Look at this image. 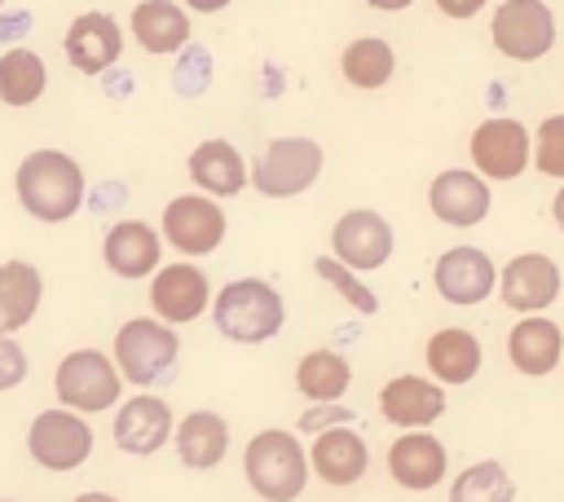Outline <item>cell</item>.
<instances>
[{
	"label": "cell",
	"mask_w": 564,
	"mask_h": 502,
	"mask_svg": "<svg viewBox=\"0 0 564 502\" xmlns=\"http://www.w3.org/2000/svg\"><path fill=\"white\" fill-rule=\"evenodd\" d=\"M423 357H427V370L436 374V383H471L476 370H480V343H476V335L463 330V326L436 330V335L427 339Z\"/></svg>",
	"instance_id": "4316f807"
},
{
	"label": "cell",
	"mask_w": 564,
	"mask_h": 502,
	"mask_svg": "<svg viewBox=\"0 0 564 502\" xmlns=\"http://www.w3.org/2000/svg\"><path fill=\"white\" fill-rule=\"evenodd\" d=\"M53 392L66 410L75 414H101L119 401L123 392V374L115 365V357L97 352V348H75L57 361V374H53Z\"/></svg>",
	"instance_id": "5b68a950"
},
{
	"label": "cell",
	"mask_w": 564,
	"mask_h": 502,
	"mask_svg": "<svg viewBox=\"0 0 564 502\" xmlns=\"http://www.w3.org/2000/svg\"><path fill=\"white\" fill-rule=\"evenodd\" d=\"M26 379V348L13 335H0V392L18 388Z\"/></svg>",
	"instance_id": "e575fe53"
},
{
	"label": "cell",
	"mask_w": 564,
	"mask_h": 502,
	"mask_svg": "<svg viewBox=\"0 0 564 502\" xmlns=\"http://www.w3.org/2000/svg\"><path fill=\"white\" fill-rule=\"evenodd\" d=\"M507 357H511V365L520 370V374H529V379H538V374H551L555 365H560V357H564V335H560V326L551 321V317H524V321H516L511 326V335H507Z\"/></svg>",
	"instance_id": "7402d4cb"
},
{
	"label": "cell",
	"mask_w": 564,
	"mask_h": 502,
	"mask_svg": "<svg viewBox=\"0 0 564 502\" xmlns=\"http://www.w3.org/2000/svg\"><path fill=\"white\" fill-rule=\"evenodd\" d=\"M379 414L392 423V427H405V432H423L427 423H436L445 414V392L441 383L432 379H419V374H397L379 388Z\"/></svg>",
	"instance_id": "2e32d148"
},
{
	"label": "cell",
	"mask_w": 564,
	"mask_h": 502,
	"mask_svg": "<svg viewBox=\"0 0 564 502\" xmlns=\"http://www.w3.org/2000/svg\"><path fill=\"white\" fill-rule=\"evenodd\" d=\"M313 269H317V277H322V282H330V286H335V291H339L357 313H366V317H370V313H379L375 291H370V286H361V282H357V273H352L348 264H339L335 255H317V260H313Z\"/></svg>",
	"instance_id": "1f68e13d"
},
{
	"label": "cell",
	"mask_w": 564,
	"mask_h": 502,
	"mask_svg": "<svg viewBox=\"0 0 564 502\" xmlns=\"http://www.w3.org/2000/svg\"><path fill=\"white\" fill-rule=\"evenodd\" d=\"M348 383H352V370H348V361H344L335 348H313V352H304L300 365H295V388H300L313 405L339 401V396L348 392Z\"/></svg>",
	"instance_id": "83f0119b"
},
{
	"label": "cell",
	"mask_w": 564,
	"mask_h": 502,
	"mask_svg": "<svg viewBox=\"0 0 564 502\" xmlns=\"http://www.w3.org/2000/svg\"><path fill=\"white\" fill-rule=\"evenodd\" d=\"M132 35L145 53H185L189 13L176 0H141L132 9Z\"/></svg>",
	"instance_id": "cb8c5ba5"
},
{
	"label": "cell",
	"mask_w": 564,
	"mask_h": 502,
	"mask_svg": "<svg viewBox=\"0 0 564 502\" xmlns=\"http://www.w3.org/2000/svg\"><path fill=\"white\" fill-rule=\"evenodd\" d=\"M101 255H106V269L137 282L145 273L159 269V233L145 225V220H119L106 229V242H101Z\"/></svg>",
	"instance_id": "44dd1931"
},
{
	"label": "cell",
	"mask_w": 564,
	"mask_h": 502,
	"mask_svg": "<svg viewBox=\"0 0 564 502\" xmlns=\"http://www.w3.org/2000/svg\"><path fill=\"white\" fill-rule=\"evenodd\" d=\"M308 462L317 471V480L344 489V484H357L370 467V449L366 440L352 432V427H330L322 436H313V449H308Z\"/></svg>",
	"instance_id": "ffe728a7"
},
{
	"label": "cell",
	"mask_w": 564,
	"mask_h": 502,
	"mask_svg": "<svg viewBox=\"0 0 564 502\" xmlns=\"http://www.w3.org/2000/svg\"><path fill=\"white\" fill-rule=\"evenodd\" d=\"M445 467H449V454H445V445H441L436 436H427V432H405V436H397V440L388 445V471H392V480H397L401 489H410V493L436 489L441 476H445Z\"/></svg>",
	"instance_id": "d6986e66"
},
{
	"label": "cell",
	"mask_w": 564,
	"mask_h": 502,
	"mask_svg": "<svg viewBox=\"0 0 564 502\" xmlns=\"http://www.w3.org/2000/svg\"><path fill=\"white\" fill-rule=\"evenodd\" d=\"M167 440H172V410H167V401H159L150 392H137L132 401L119 405V414H115V445L123 454L145 458V454H159Z\"/></svg>",
	"instance_id": "e0dca14e"
},
{
	"label": "cell",
	"mask_w": 564,
	"mask_h": 502,
	"mask_svg": "<svg viewBox=\"0 0 564 502\" xmlns=\"http://www.w3.org/2000/svg\"><path fill=\"white\" fill-rule=\"evenodd\" d=\"M330 251L352 273H370V269L388 264V255H392V225L370 207H352V211H344L335 220Z\"/></svg>",
	"instance_id": "9c48e42d"
},
{
	"label": "cell",
	"mask_w": 564,
	"mask_h": 502,
	"mask_svg": "<svg viewBox=\"0 0 564 502\" xmlns=\"http://www.w3.org/2000/svg\"><path fill=\"white\" fill-rule=\"evenodd\" d=\"M0 502H13V498H0Z\"/></svg>",
	"instance_id": "7bdbcfd3"
},
{
	"label": "cell",
	"mask_w": 564,
	"mask_h": 502,
	"mask_svg": "<svg viewBox=\"0 0 564 502\" xmlns=\"http://www.w3.org/2000/svg\"><path fill=\"white\" fill-rule=\"evenodd\" d=\"M189 181H194L198 189H207L212 198H229V194H238V189L247 185V163H242V154L234 150V141L207 137V141H198L194 154H189Z\"/></svg>",
	"instance_id": "603a6c76"
},
{
	"label": "cell",
	"mask_w": 564,
	"mask_h": 502,
	"mask_svg": "<svg viewBox=\"0 0 564 502\" xmlns=\"http://www.w3.org/2000/svg\"><path fill=\"white\" fill-rule=\"evenodd\" d=\"M533 163L542 176H560L564 181V114L542 119L538 137H533Z\"/></svg>",
	"instance_id": "d6a6232c"
},
{
	"label": "cell",
	"mask_w": 564,
	"mask_h": 502,
	"mask_svg": "<svg viewBox=\"0 0 564 502\" xmlns=\"http://www.w3.org/2000/svg\"><path fill=\"white\" fill-rule=\"evenodd\" d=\"M66 62L79 70V75H101L106 66L119 62V48H123V31L110 13H79L70 26H66Z\"/></svg>",
	"instance_id": "ac0fdd59"
},
{
	"label": "cell",
	"mask_w": 564,
	"mask_h": 502,
	"mask_svg": "<svg viewBox=\"0 0 564 502\" xmlns=\"http://www.w3.org/2000/svg\"><path fill=\"white\" fill-rule=\"evenodd\" d=\"M176 357H181V339L159 317H132V321H123L115 330V365L137 388L163 383L172 374Z\"/></svg>",
	"instance_id": "277c9868"
},
{
	"label": "cell",
	"mask_w": 564,
	"mask_h": 502,
	"mask_svg": "<svg viewBox=\"0 0 564 502\" xmlns=\"http://www.w3.org/2000/svg\"><path fill=\"white\" fill-rule=\"evenodd\" d=\"M551 216H555V225H560V229H564V189H560V194H555V203H551Z\"/></svg>",
	"instance_id": "b9f144b4"
},
{
	"label": "cell",
	"mask_w": 564,
	"mask_h": 502,
	"mask_svg": "<svg viewBox=\"0 0 564 502\" xmlns=\"http://www.w3.org/2000/svg\"><path fill=\"white\" fill-rule=\"evenodd\" d=\"M330 427H348V410L339 401H326V405H313L300 414V432H308V436H322Z\"/></svg>",
	"instance_id": "d590c367"
},
{
	"label": "cell",
	"mask_w": 564,
	"mask_h": 502,
	"mask_svg": "<svg viewBox=\"0 0 564 502\" xmlns=\"http://www.w3.org/2000/svg\"><path fill=\"white\" fill-rule=\"evenodd\" d=\"M163 238L181 255H212L225 238V211L203 194H181L163 207Z\"/></svg>",
	"instance_id": "30bf717a"
},
{
	"label": "cell",
	"mask_w": 564,
	"mask_h": 502,
	"mask_svg": "<svg viewBox=\"0 0 564 502\" xmlns=\"http://www.w3.org/2000/svg\"><path fill=\"white\" fill-rule=\"evenodd\" d=\"M212 317L216 330L234 343H264L282 330L286 321V304L282 295L264 282V277H234L216 291L212 299Z\"/></svg>",
	"instance_id": "3957f363"
},
{
	"label": "cell",
	"mask_w": 564,
	"mask_h": 502,
	"mask_svg": "<svg viewBox=\"0 0 564 502\" xmlns=\"http://www.w3.org/2000/svg\"><path fill=\"white\" fill-rule=\"evenodd\" d=\"M436 9H441L445 18H471V13L485 9V0H436Z\"/></svg>",
	"instance_id": "8d00e7d4"
},
{
	"label": "cell",
	"mask_w": 564,
	"mask_h": 502,
	"mask_svg": "<svg viewBox=\"0 0 564 502\" xmlns=\"http://www.w3.org/2000/svg\"><path fill=\"white\" fill-rule=\"evenodd\" d=\"M70 502H119L115 493H97V489H88V493H79V498H70Z\"/></svg>",
	"instance_id": "60d3db41"
},
{
	"label": "cell",
	"mask_w": 564,
	"mask_h": 502,
	"mask_svg": "<svg viewBox=\"0 0 564 502\" xmlns=\"http://www.w3.org/2000/svg\"><path fill=\"white\" fill-rule=\"evenodd\" d=\"M432 282H436L441 299L467 308V304H480L494 291L498 269L480 247H449V251H441V260L432 269Z\"/></svg>",
	"instance_id": "5bb4252c"
},
{
	"label": "cell",
	"mask_w": 564,
	"mask_h": 502,
	"mask_svg": "<svg viewBox=\"0 0 564 502\" xmlns=\"http://www.w3.org/2000/svg\"><path fill=\"white\" fill-rule=\"evenodd\" d=\"M427 207L441 225H454V229H467V225H480L489 216V185L480 172H467V167H449L432 181L427 189Z\"/></svg>",
	"instance_id": "4fadbf2b"
},
{
	"label": "cell",
	"mask_w": 564,
	"mask_h": 502,
	"mask_svg": "<svg viewBox=\"0 0 564 502\" xmlns=\"http://www.w3.org/2000/svg\"><path fill=\"white\" fill-rule=\"evenodd\" d=\"M26 454L44 471H75L93 454V427L75 410H66V405L40 410L31 418V427H26Z\"/></svg>",
	"instance_id": "52a82bcc"
},
{
	"label": "cell",
	"mask_w": 564,
	"mask_h": 502,
	"mask_svg": "<svg viewBox=\"0 0 564 502\" xmlns=\"http://www.w3.org/2000/svg\"><path fill=\"white\" fill-rule=\"evenodd\" d=\"M498 286H502L507 308L533 317V313H542V308L560 295V264H555L551 255H542V251H524V255H516V260L502 269Z\"/></svg>",
	"instance_id": "9a60e30c"
},
{
	"label": "cell",
	"mask_w": 564,
	"mask_h": 502,
	"mask_svg": "<svg viewBox=\"0 0 564 502\" xmlns=\"http://www.w3.org/2000/svg\"><path fill=\"white\" fill-rule=\"evenodd\" d=\"M516 498V484L507 476L502 462L485 458V462H471L467 471H458V480L449 484V502H511Z\"/></svg>",
	"instance_id": "4dcf8cb0"
},
{
	"label": "cell",
	"mask_w": 564,
	"mask_h": 502,
	"mask_svg": "<svg viewBox=\"0 0 564 502\" xmlns=\"http://www.w3.org/2000/svg\"><path fill=\"white\" fill-rule=\"evenodd\" d=\"M0 4H4V0H0Z\"/></svg>",
	"instance_id": "ee69618b"
},
{
	"label": "cell",
	"mask_w": 564,
	"mask_h": 502,
	"mask_svg": "<svg viewBox=\"0 0 564 502\" xmlns=\"http://www.w3.org/2000/svg\"><path fill=\"white\" fill-rule=\"evenodd\" d=\"M370 9H383V13H397V9H405V4H414V0H366Z\"/></svg>",
	"instance_id": "ab89813d"
},
{
	"label": "cell",
	"mask_w": 564,
	"mask_h": 502,
	"mask_svg": "<svg viewBox=\"0 0 564 502\" xmlns=\"http://www.w3.org/2000/svg\"><path fill=\"white\" fill-rule=\"evenodd\" d=\"M494 48L511 62H538L555 44V13L542 0H502L489 22Z\"/></svg>",
	"instance_id": "ba28073f"
},
{
	"label": "cell",
	"mask_w": 564,
	"mask_h": 502,
	"mask_svg": "<svg viewBox=\"0 0 564 502\" xmlns=\"http://www.w3.org/2000/svg\"><path fill=\"white\" fill-rule=\"evenodd\" d=\"M308 454L304 445L282 432V427H264L247 440L242 449V471H247V484L264 498V502H295L308 484Z\"/></svg>",
	"instance_id": "7a4b0ae2"
},
{
	"label": "cell",
	"mask_w": 564,
	"mask_h": 502,
	"mask_svg": "<svg viewBox=\"0 0 564 502\" xmlns=\"http://www.w3.org/2000/svg\"><path fill=\"white\" fill-rule=\"evenodd\" d=\"M322 176V145L308 137H278L260 150L251 167V185L264 198H295Z\"/></svg>",
	"instance_id": "8992f818"
},
{
	"label": "cell",
	"mask_w": 564,
	"mask_h": 502,
	"mask_svg": "<svg viewBox=\"0 0 564 502\" xmlns=\"http://www.w3.org/2000/svg\"><path fill=\"white\" fill-rule=\"evenodd\" d=\"M48 70L35 48H9L0 57V101L4 106H31L44 97Z\"/></svg>",
	"instance_id": "f546056e"
},
{
	"label": "cell",
	"mask_w": 564,
	"mask_h": 502,
	"mask_svg": "<svg viewBox=\"0 0 564 502\" xmlns=\"http://www.w3.org/2000/svg\"><path fill=\"white\" fill-rule=\"evenodd\" d=\"M189 9H198V13H216V9H225L229 0H185Z\"/></svg>",
	"instance_id": "f35d334b"
},
{
	"label": "cell",
	"mask_w": 564,
	"mask_h": 502,
	"mask_svg": "<svg viewBox=\"0 0 564 502\" xmlns=\"http://www.w3.org/2000/svg\"><path fill=\"white\" fill-rule=\"evenodd\" d=\"M150 304H154V317L167 321V326H181V321H194L207 304H212V286L203 277V269L176 260V264H163L150 282Z\"/></svg>",
	"instance_id": "7c38bea8"
},
{
	"label": "cell",
	"mask_w": 564,
	"mask_h": 502,
	"mask_svg": "<svg viewBox=\"0 0 564 502\" xmlns=\"http://www.w3.org/2000/svg\"><path fill=\"white\" fill-rule=\"evenodd\" d=\"M339 70H344V79L352 88H383L392 79V70H397L392 44L379 40V35H361L339 53Z\"/></svg>",
	"instance_id": "f1b7e54d"
},
{
	"label": "cell",
	"mask_w": 564,
	"mask_h": 502,
	"mask_svg": "<svg viewBox=\"0 0 564 502\" xmlns=\"http://www.w3.org/2000/svg\"><path fill=\"white\" fill-rule=\"evenodd\" d=\"M176 458L189 467V471H212L225 449H229V423L212 410H194L176 423Z\"/></svg>",
	"instance_id": "d4e9b609"
},
{
	"label": "cell",
	"mask_w": 564,
	"mask_h": 502,
	"mask_svg": "<svg viewBox=\"0 0 564 502\" xmlns=\"http://www.w3.org/2000/svg\"><path fill=\"white\" fill-rule=\"evenodd\" d=\"M471 163L489 181H516L529 167V132L520 119H485L471 132Z\"/></svg>",
	"instance_id": "8fae6325"
},
{
	"label": "cell",
	"mask_w": 564,
	"mask_h": 502,
	"mask_svg": "<svg viewBox=\"0 0 564 502\" xmlns=\"http://www.w3.org/2000/svg\"><path fill=\"white\" fill-rule=\"evenodd\" d=\"M207 79H212V53H203V48H185V53L176 57V75H172L176 92L198 97Z\"/></svg>",
	"instance_id": "836d02e7"
},
{
	"label": "cell",
	"mask_w": 564,
	"mask_h": 502,
	"mask_svg": "<svg viewBox=\"0 0 564 502\" xmlns=\"http://www.w3.org/2000/svg\"><path fill=\"white\" fill-rule=\"evenodd\" d=\"M13 189L26 216L57 225L84 207V167L62 150H35L18 163Z\"/></svg>",
	"instance_id": "6da1fadb"
},
{
	"label": "cell",
	"mask_w": 564,
	"mask_h": 502,
	"mask_svg": "<svg viewBox=\"0 0 564 502\" xmlns=\"http://www.w3.org/2000/svg\"><path fill=\"white\" fill-rule=\"evenodd\" d=\"M44 299V277L35 264L26 260H4L0 264V335H13L22 330L35 308Z\"/></svg>",
	"instance_id": "484cf974"
},
{
	"label": "cell",
	"mask_w": 564,
	"mask_h": 502,
	"mask_svg": "<svg viewBox=\"0 0 564 502\" xmlns=\"http://www.w3.org/2000/svg\"><path fill=\"white\" fill-rule=\"evenodd\" d=\"M31 31V13H13V18H0V44L4 40H18Z\"/></svg>",
	"instance_id": "74e56055"
}]
</instances>
